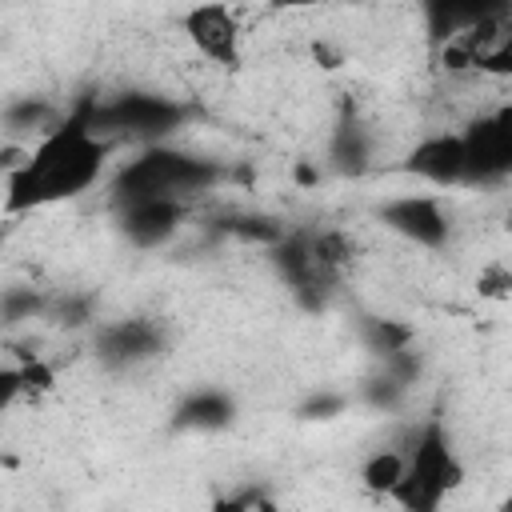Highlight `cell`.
I'll return each mask as SVG.
<instances>
[{
    "label": "cell",
    "instance_id": "3957f363",
    "mask_svg": "<svg viewBox=\"0 0 512 512\" xmlns=\"http://www.w3.org/2000/svg\"><path fill=\"white\" fill-rule=\"evenodd\" d=\"M460 480H464V468H460L456 452L448 448L444 428L428 424L408 452V468H404V480L392 492V500L404 512H440L444 496H452L460 488Z\"/></svg>",
    "mask_w": 512,
    "mask_h": 512
},
{
    "label": "cell",
    "instance_id": "2e32d148",
    "mask_svg": "<svg viewBox=\"0 0 512 512\" xmlns=\"http://www.w3.org/2000/svg\"><path fill=\"white\" fill-rule=\"evenodd\" d=\"M480 72H492V76H512V32L504 36V44L480 64Z\"/></svg>",
    "mask_w": 512,
    "mask_h": 512
},
{
    "label": "cell",
    "instance_id": "4fadbf2b",
    "mask_svg": "<svg viewBox=\"0 0 512 512\" xmlns=\"http://www.w3.org/2000/svg\"><path fill=\"white\" fill-rule=\"evenodd\" d=\"M476 296H484V300H512V260H488L476 272Z\"/></svg>",
    "mask_w": 512,
    "mask_h": 512
},
{
    "label": "cell",
    "instance_id": "6da1fadb",
    "mask_svg": "<svg viewBox=\"0 0 512 512\" xmlns=\"http://www.w3.org/2000/svg\"><path fill=\"white\" fill-rule=\"evenodd\" d=\"M108 140L92 124V104L76 108L64 124L48 128L36 144H28V160L4 176L8 184V212L40 208L56 200L80 196L108 160Z\"/></svg>",
    "mask_w": 512,
    "mask_h": 512
},
{
    "label": "cell",
    "instance_id": "8992f818",
    "mask_svg": "<svg viewBox=\"0 0 512 512\" xmlns=\"http://www.w3.org/2000/svg\"><path fill=\"white\" fill-rule=\"evenodd\" d=\"M184 32L196 44V52L220 68H236L240 64V44H244V28L236 20L232 8L224 4H200L184 16Z\"/></svg>",
    "mask_w": 512,
    "mask_h": 512
},
{
    "label": "cell",
    "instance_id": "5b68a950",
    "mask_svg": "<svg viewBox=\"0 0 512 512\" xmlns=\"http://www.w3.org/2000/svg\"><path fill=\"white\" fill-rule=\"evenodd\" d=\"M96 132L108 140V132H128V136H164L180 124V108L160 100V96H144V92H132V96H120L112 108H96L92 116Z\"/></svg>",
    "mask_w": 512,
    "mask_h": 512
},
{
    "label": "cell",
    "instance_id": "e0dca14e",
    "mask_svg": "<svg viewBox=\"0 0 512 512\" xmlns=\"http://www.w3.org/2000/svg\"><path fill=\"white\" fill-rule=\"evenodd\" d=\"M496 512H512V488L500 496V504H496Z\"/></svg>",
    "mask_w": 512,
    "mask_h": 512
},
{
    "label": "cell",
    "instance_id": "8fae6325",
    "mask_svg": "<svg viewBox=\"0 0 512 512\" xmlns=\"http://www.w3.org/2000/svg\"><path fill=\"white\" fill-rule=\"evenodd\" d=\"M308 248H312V260H316V268L324 272L328 284L340 280L344 272H352V264H356V240H352L348 232H340V228L316 232V236L308 240Z\"/></svg>",
    "mask_w": 512,
    "mask_h": 512
},
{
    "label": "cell",
    "instance_id": "30bf717a",
    "mask_svg": "<svg viewBox=\"0 0 512 512\" xmlns=\"http://www.w3.org/2000/svg\"><path fill=\"white\" fill-rule=\"evenodd\" d=\"M156 344H160V332L152 324H144V320H124V324L108 328L104 340H100V348H104V356L112 364H136V360L152 356Z\"/></svg>",
    "mask_w": 512,
    "mask_h": 512
},
{
    "label": "cell",
    "instance_id": "52a82bcc",
    "mask_svg": "<svg viewBox=\"0 0 512 512\" xmlns=\"http://www.w3.org/2000/svg\"><path fill=\"white\" fill-rule=\"evenodd\" d=\"M384 224L400 236H408L412 244L424 248H440L448 240V216L440 208L436 196H400L384 208Z\"/></svg>",
    "mask_w": 512,
    "mask_h": 512
},
{
    "label": "cell",
    "instance_id": "7c38bea8",
    "mask_svg": "<svg viewBox=\"0 0 512 512\" xmlns=\"http://www.w3.org/2000/svg\"><path fill=\"white\" fill-rule=\"evenodd\" d=\"M404 468H408V452L384 448V452H376V456L364 460V468H360V484H364L372 496H388V500H392V492H396L400 480H404Z\"/></svg>",
    "mask_w": 512,
    "mask_h": 512
},
{
    "label": "cell",
    "instance_id": "7a4b0ae2",
    "mask_svg": "<svg viewBox=\"0 0 512 512\" xmlns=\"http://www.w3.org/2000/svg\"><path fill=\"white\" fill-rule=\"evenodd\" d=\"M216 180V168L204 160H192L172 148H148L124 172L116 176V196L120 204H140V200H172L180 204L192 192H204Z\"/></svg>",
    "mask_w": 512,
    "mask_h": 512
},
{
    "label": "cell",
    "instance_id": "9c48e42d",
    "mask_svg": "<svg viewBox=\"0 0 512 512\" xmlns=\"http://www.w3.org/2000/svg\"><path fill=\"white\" fill-rule=\"evenodd\" d=\"M180 212H184V208L172 204V200H140V204H124V232H128L132 244L152 248V244H160V240H168V236L176 232Z\"/></svg>",
    "mask_w": 512,
    "mask_h": 512
},
{
    "label": "cell",
    "instance_id": "9a60e30c",
    "mask_svg": "<svg viewBox=\"0 0 512 512\" xmlns=\"http://www.w3.org/2000/svg\"><path fill=\"white\" fill-rule=\"evenodd\" d=\"M224 416H228V404L220 396H196L188 404V420L192 424H220Z\"/></svg>",
    "mask_w": 512,
    "mask_h": 512
},
{
    "label": "cell",
    "instance_id": "5bb4252c",
    "mask_svg": "<svg viewBox=\"0 0 512 512\" xmlns=\"http://www.w3.org/2000/svg\"><path fill=\"white\" fill-rule=\"evenodd\" d=\"M212 512H284L280 500L264 488H244V492H232L224 500L212 504Z\"/></svg>",
    "mask_w": 512,
    "mask_h": 512
},
{
    "label": "cell",
    "instance_id": "277c9868",
    "mask_svg": "<svg viewBox=\"0 0 512 512\" xmlns=\"http://www.w3.org/2000/svg\"><path fill=\"white\" fill-rule=\"evenodd\" d=\"M464 136L468 180H496L512 172V104L480 116Z\"/></svg>",
    "mask_w": 512,
    "mask_h": 512
},
{
    "label": "cell",
    "instance_id": "ba28073f",
    "mask_svg": "<svg viewBox=\"0 0 512 512\" xmlns=\"http://www.w3.org/2000/svg\"><path fill=\"white\" fill-rule=\"evenodd\" d=\"M408 172H416L420 180L440 184V188L468 180V152H464V136H448V132H440V136L420 140V144L412 148V156H408Z\"/></svg>",
    "mask_w": 512,
    "mask_h": 512
}]
</instances>
